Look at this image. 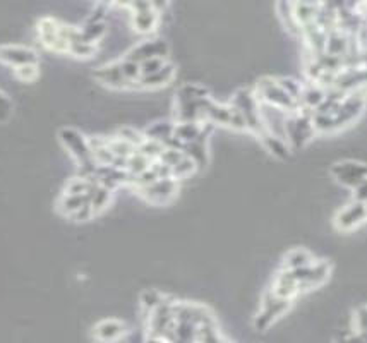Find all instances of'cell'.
Wrapping results in <instances>:
<instances>
[{"mask_svg":"<svg viewBox=\"0 0 367 343\" xmlns=\"http://www.w3.org/2000/svg\"><path fill=\"white\" fill-rule=\"evenodd\" d=\"M59 136H60V141H62L64 148L71 153L72 158L78 161L79 175L91 177L93 173H95L96 163L93 161L90 143H88L86 137L81 134L79 131H76V129H71V127L60 129Z\"/></svg>","mask_w":367,"mask_h":343,"instance_id":"obj_1","label":"cell"},{"mask_svg":"<svg viewBox=\"0 0 367 343\" xmlns=\"http://www.w3.org/2000/svg\"><path fill=\"white\" fill-rule=\"evenodd\" d=\"M313 112L298 108L285 117V141L292 148H304L313 139Z\"/></svg>","mask_w":367,"mask_h":343,"instance_id":"obj_2","label":"cell"},{"mask_svg":"<svg viewBox=\"0 0 367 343\" xmlns=\"http://www.w3.org/2000/svg\"><path fill=\"white\" fill-rule=\"evenodd\" d=\"M230 105H233L240 112L242 117H244L247 131H251L257 137L264 134L266 127L263 124V119H261V103L257 100L256 93L251 90H239L233 95Z\"/></svg>","mask_w":367,"mask_h":343,"instance_id":"obj_3","label":"cell"},{"mask_svg":"<svg viewBox=\"0 0 367 343\" xmlns=\"http://www.w3.org/2000/svg\"><path fill=\"white\" fill-rule=\"evenodd\" d=\"M256 96L261 103L275 107L278 110L285 112V114H293L298 110V103L280 88L276 79L263 78L260 79L256 86Z\"/></svg>","mask_w":367,"mask_h":343,"instance_id":"obj_4","label":"cell"},{"mask_svg":"<svg viewBox=\"0 0 367 343\" xmlns=\"http://www.w3.org/2000/svg\"><path fill=\"white\" fill-rule=\"evenodd\" d=\"M290 304H292V301L276 297L272 290H268V292L264 293L263 302H261V310L257 313V316L254 318V328H256L257 332H266L278 318H281L287 313Z\"/></svg>","mask_w":367,"mask_h":343,"instance_id":"obj_5","label":"cell"},{"mask_svg":"<svg viewBox=\"0 0 367 343\" xmlns=\"http://www.w3.org/2000/svg\"><path fill=\"white\" fill-rule=\"evenodd\" d=\"M290 272L296 277L298 290L304 292V290L316 289V286L325 284L326 278L330 277V272H332V266H330L328 261H313V263L304 266V268L290 269Z\"/></svg>","mask_w":367,"mask_h":343,"instance_id":"obj_6","label":"cell"},{"mask_svg":"<svg viewBox=\"0 0 367 343\" xmlns=\"http://www.w3.org/2000/svg\"><path fill=\"white\" fill-rule=\"evenodd\" d=\"M332 175L345 187L357 189L366 184V165L356 160H342L333 163Z\"/></svg>","mask_w":367,"mask_h":343,"instance_id":"obj_7","label":"cell"},{"mask_svg":"<svg viewBox=\"0 0 367 343\" xmlns=\"http://www.w3.org/2000/svg\"><path fill=\"white\" fill-rule=\"evenodd\" d=\"M126 7L132 11V26L138 33L148 35L155 31L160 12L155 11L153 2H132L126 4Z\"/></svg>","mask_w":367,"mask_h":343,"instance_id":"obj_8","label":"cell"},{"mask_svg":"<svg viewBox=\"0 0 367 343\" xmlns=\"http://www.w3.org/2000/svg\"><path fill=\"white\" fill-rule=\"evenodd\" d=\"M59 24L60 21L54 18H43L38 23V38L42 45L48 50L55 52V54H67L69 50V43L66 40L60 38L59 35Z\"/></svg>","mask_w":367,"mask_h":343,"instance_id":"obj_9","label":"cell"},{"mask_svg":"<svg viewBox=\"0 0 367 343\" xmlns=\"http://www.w3.org/2000/svg\"><path fill=\"white\" fill-rule=\"evenodd\" d=\"M177 180L173 179H158L153 184L146 185V187L138 189V192L148 203L151 204H167L175 197L177 194Z\"/></svg>","mask_w":367,"mask_h":343,"instance_id":"obj_10","label":"cell"},{"mask_svg":"<svg viewBox=\"0 0 367 343\" xmlns=\"http://www.w3.org/2000/svg\"><path fill=\"white\" fill-rule=\"evenodd\" d=\"M366 220V203L361 201H352L350 204H346L345 208H342L340 211L334 216V227L342 232H352L359 225L364 223Z\"/></svg>","mask_w":367,"mask_h":343,"instance_id":"obj_11","label":"cell"},{"mask_svg":"<svg viewBox=\"0 0 367 343\" xmlns=\"http://www.w3.org/2000/svg\"><path fill=\"white\" fill-rule=\"evenodd\" d=\"M364 81H366L364 66L344 67L337 76H334L332 88H334V90H338L340 93H344V95H350V93L364 90Z\"/></svg>","mask_w":367,"mask_h":343,"instance_id":"obj_12","label":"cell"},{"mask_svg":"<svg viewBox=\"0 0 367 343\" xmlns=\"http://www.w3.org/2000/svg\"><path fill=\"white\" fill-rule=\"evenodd\" d=\"M93 78L98 81V83H102L103 86L114 88V90H134V84H131L124 78L120 62H112L107 64V66L95 69Z\"/></svg>","mask_w":367,"mask_h":343,"instance_id":"obj_13","label":"cell"},{"mask_svg":"<svg viewBox=\"0 0 367 343\" xmlns=\"http://www.w3.org/2000/svg\"><path fill=\"white\" fill-rule=\"evenodd\" d=\"M0 62L12 66L14 69L38 64V54L33 48L21 45H2L0 47Z\"/></svg>","mask_w":367,"mask_h":343,"instance_id":"obj_14","label":"cell"},{"mask_svg":"<svg viewBox=\"0 0 367 343\" xmlns=\"http://www.w3.org/2000/svg\"><path fill=\"white\" fill-rule=\"evenodd\" d=\"M168 55V45L167 42L163 40L156 38V40H146V42H141L139 45H136L134 48L127 52L126 60H131V62L141 64L143 60L153 59V57H160L165 59Z\"/></svg>","mask_w":367,"mask_h":343,"instance_id":"obj_15","label":"cell"},{"mask_svg":"<svg viewBox=\"0 0 367 343\" xmlns=\"http://www.w3.org/2000/svg\"><path fill=\"white\" fill-rule=\"evenodd\" d=\"M209 124H203V131L201 134L197 136L196 141L192 143H187L182 146V153L185 158H189L192 163L196 165V168H203L206 167L209 161L208 155V137H209Z\"/></svg>","mask_w":367,"mask_h":343,"instance_id":"obj_16","label":"cell"},{"mask_svg":"<svg viewBox=\"0 0 367 343\" xmlns=\"http://www.w3.org/2000/svg\"><path fill=\"white\" fill-rule=\"evenodd\" d=\"M173 78H175V66L167 62L160 71L148 76H141L138 83H136V88H141V90H156V88L167 86L168 83H172Z\"/></svg>","mask_w":367,"mask_h":343,"instance_id":"obj_17","label":"cell"},{"mask_svg":"<svg viewBox=\"0 0 367 343\" xmlns=\"http://www.w3.org/2000/svg\"><path fill=\"white\" fill-rule=\"evenodd\" d=\"M269 290H272L276 297L287 298V301H293V298L301 293L296 277H293V273L290 272V269H281V272L276 274L275 284H273Z\"/></svg>","mask_w":367,"mask_h":343,"instance_id":"obj_18","label":"cell"},{"mask_svg":"<svg viewBox=\"0 0 367 343\" xmlns=\"http://www.w3.org/2000/svg\"><path fill=\"white\" fill-rule=\"evenodd\" d=\"M350 40H352V36L346 35L345 31L340 30V28H334V30L326 33L325 54L345 59L346 55H349V50H350Z\"/></svg>","mask_w":367,"mask_h":343,"instance_id":"obj_19","label":"cell"},{"mask_svg":"<svg viewBox=\"0 0 367 343\" xmlns=\"http://www.w3.org/2000/svg\"><path fill=\"white\" fill-rule=\"evenodd\" d=\"M301 35L304 36L305 43H308L310 55L313 57H318V55L325 54V47H326V33L318 26L316 23L305 24V26L301 28Z\"/></svg>","mask_w":367,"mask_h":343,"instance_id":"obj_20","label":"cell"},{"mask_svg":"<svg viewBox=\"0 0 367 343\" xmlns=\"http://www.w3.org/2000/svg\"><path fill=\"white\" fill-rule=\"evenodd\" d=\"M124 335H126V326H124V322L115 320L102 321L95 328V338L100 343H114Z\"/></svg>","mask_w":367,"mask_h":343,"instance_id":"obj_21","label":"cell"},{"mask_svg":"<svg viewBox=\"0 0 367 343\" xmlns=\"http://www.w3.org/2000/svg\"><path fill=\"white\" fill-rule=\"evenodd\" d=\"M325 96H326V91L322 90L321 86L310 83L308 86L302 88L301 98H298V108H305V110L314 112V108L325 100Z\"/></svg>","mask_w":367,"mask_h":343,"instance_id":"obj_22","label":"cell"},{"mask_svg":"<svg viewBox=\"0 0 367 343\" xmlns=\"http://www.w3.org/2000/svg\"><path fill=\"white\" fill-rule=\"evenodd\" d=\"M260 139H261V143H263V146L268 149L273 156H276L278 160L289 158L290 146L284 137L272 134V132H264L263 136H260Z\"/></svg>","mask_w":367,"mask_h":343,"instance_id":"obj_23","label":"cell"},{"mask_svg":"<svg viewBox=\"0 0 367 343\" xmlns=\"http://www.w3.org/2000/svg\"><path fill=\"white\" fill-rule=\"evenodd\" d=\"M318 9H320V4H305V2L292 4L293 21H296L298 28L314 23V19H316V14H318Z\"/></svg>","mask_w":367,"mask_h":343,"instance_id":"obj_24","label":"cell"},{"mask_svg":"<svg viewBox=\"0 0 367 343\" xmlns=\"http://www.w3.org/2000/svg\"><path fill=\"white\" fill-rule=\"evenodd\" d=\"M112 201V191L110 189L103 187V185L96 184L95 187L88 192V203H90L91 209H93V215H98L102 213Z\"/></svg>","mask_w":367,"mask_h":343,"instance_id":"obj_25","label":"cell"},{"mask_svg":"<svg viewBox=\"0 0 367 343\" xmlns=\"http://www.w3.org/2000/svg\"><path fill=\"white\" fill-rule=\"evenodd\" d=\"M209 96V91L201 84L187 83L184 86L179 88L175 96V103H189V102H199Z\"/></svg>","mask_w":367,"mask_h":343,"instance_id":"obj_26","label":"cell"},{"mask_svg":"<svg viewBox=\"0 0 367 343\" xmlns=\"http://www.w3.org/2000/svg\"><path fill=\"white\" fill-rule=\"evenodd\" d=\"M201 131H203V124L199 122H175L173 137L184 146V144L196 141L197 136L201 134Z\"/></svg>","mask_w":367,"mask_h":343,"instance_id":"obj_27","label":"cell"},{"mask_svg":"<svg viewBox=\"0 0 367 343\" xmlns=\"http://www.w3.org/2000/svg\"><path fill=\"white\" fill-rule=\"evenodd\" d=\"M173 127H175V122H170V120H158V122L151 124L144 132V137L148 139H155L158 143H167L170 137H173Z\"/></svg>","mask_w":367,"mask_h":343,"instance_id":"obj_28","label":"cell"},{"mask_svg":"<svg viewBox=\"0 0 367 343\" xmlns=\"http://www.w3.org/2000/svg\"><path fill=\"white\" fill-rule=\"evenodd\" d=\"M314 261L313 254L305 249H292L285 254L284 257V268L281 269H298V268H304V266L310 264Z\"/></svg>","mask_w":367,"mask_h":343,"instance_id":"obj_29","label":"cell"},{"mask_svg":"<svg viewBox=\"0 0 367 343\" xmlns=\"http://www.w3.org/2000/svg\"><path fill=\"white\" fill-rule=\"evenodd\" d=\"M96 182L95 177H74L71 179L69 182L66 184V189H64V194H72V196H84L91 191Z\"/></svg>","mask_w":367,"mask_h":343,"instance_id":"obj_30","label":"cell"},{"mask_svg":"<svg viewBox=\"0 0 367 343\" xmlns=\"http://www.w3.org/2000/svg\"><path fill=\"white\" fill-rule=\"evenodd\" d=\"M105 31H107V26L105 23H90L86 21L83 28H79V40L84 43H91V45H96L100 40L103 38Z\"/></svg>","mask_w":367,"mask_h":343,"instance_id":"obj_31","label":"cell"},{"mask_svg":"<svg viewBox=\"0 0 367 343\" xmlns=\"http://www.w3.org/2000/svg\"><path fill=\"white\" fill-rule=\"evenodd\" d=\"M88 203V194L84 196H72V194H64L59 201V211L66 216H74L79 211V208H83Z\"/></svg>","mask_w":367,"mask_h":343,"instance_id":"obj_32","label":"cell"},{"mask_svg":"<svg viewBox=\"0 0 367 343\" xmlns=\"http://www.w3.org/2000/svg\"><path fill=\"white\" fill-rule=\"evenodd\" d=\"M107 144H108V148H110L112 155H114L115 158L127 160L129 156L134 155V153H136V148L131 146V144L126 143L124 139H120L119 136L107 137Z\"/></svg>","mask_w":367,"mask_h":343,"instance_id":"obj_33","label":"cell"},{"mask_svg":"<svg viewBox=\"0 0 367 343\" xmlns=\"http://www.w3.org/2000/svg\"><path fill=\"white\" fill-rule=\"evenodd\" d=\"M194 343H225L220 337L216 322L213 325H199L196 328V342Z\"/></svg>","mask_w":367,"mask_h":343,"instance_id":"obj_34","label":"cell"},{"mask_svg":"<svg viewBox=\"0 0 367 343\" xmlns=\"http://www.w3.org/2000/svg\"><path fill=\"white\" fill-rule=\"evenodd\" d=\"M149 167H151V161H149L146 156H143L138 151H136L134 155L129 156L126 161V172L132 177H138L139 173L146 172Z\"/></svg>","mask_w":367,"mask_h":343,"instance_id":"obj_35","label":"cell"},{"mask_svg":"<svg viewBox=\"0 0 367 343\" xmlns=\"http://www.w3.org/2000/svg\"><path fill=\"white\" fill-rule=\"evenodd\" d=\"M165 301L163 293H160L158 290H144L141 293V308H143V313L146 314L144 318H148V314L151 313L153 309H156L161 302Z\"/></svg>","mask_w":367,"mask_h":343,"instance_id":"obj_36","label":"cell"},{"mask_svg":"<svg viewBox=\"0 0 367 343\" xmlns=\"http://www.w3.org/2000/svg\"><path fill=\"white\" fill-rule=\"evenodd\" d=\"M163 144L158 143V141L155 139H148V137H144L143 143L139 144V148L136 149V151L141 153L143 156H146L149 161H155L160 158V155L163 153Z\"/></svg>","mask_w":367,"mask_h":343,"instance_id":"obj_37","label":"cell"},{"mask_svg":"<svg viewBox=\"0 0 367 343\" xmlns=\"http://www.w3.org/2000/svg\"><path fill=\"white\" fill-rule=\"evenodd\" d=\"M196 170V165L192 163L189 158H184L180 161H177L175 165L172 167V172H170V177L173 180H182V179H187L189 175H192Z\"/></svg>","mask_w":367,"mask_h":343,"instance_id":"obj_38","label":"cell"},{"mask_svg":"<svg viewBox=\"0 0 367 343\" xmlns=\"http://www.w3.org/2000/svg\"><path fill=\"white\" fill-rule=\"evenodd\" d=\"M96 50H98V47L96 45L84 43L81 42V40H78V42L69 43V50H67V54L74 55V57H79V59H90L96 54Z\"/></svg>","mask_w":367,"mask_h":343,"instance_id":"obj_39","label":"cell"},{"mask_svg":"<svg viewBox=\"0 0 367 343\" xmlns=\"http://www.w3.org/2000/svg\"><path fill=\"white\" fill-rule=\"evenodd\" d=\"M276 83L280 84L281 90L287 93L290 98H293L298 103V98H301L302 88H304V86H302V84L298 83L297 79H293V78H278Z\"/></svg>","mask_w":367,"mask_h":343,"instance_id":"obj_40","label":"cell"},{"mask_svg":"<svg viewBox=\"0 0 367 343\" xmlns=\"http://www.w3.org/2000/svg\"><path fill=\"white\" fill-rule=\"evenodd\" d=\"M120 69H122L124 78H126L131 84H134V88H136V83H138V79L141 78L139 64L124 59V60H120Z\"/></svg>","mask_w":367,"mask_h":343,"instance_id":"obj_41","label":"cell"},{"mask_svg":"<svg viewBox=\"0 0 367 343\" xmlns=\"http://www.w3.org/2000/svg\"><path fill=\"white\" fill-rule=\"evenodd\" d=\"M117 136H119L120 139L126 141V143L131 144V146H134L136 149H138L139 144L144 141V134H141L139 131H136V129H132V127L120 129L119 134H117Z\"/></svg>","mask_w":367,"mask_h":343,"instance_id":"obj_42","label":"cell"},{"mask_svg":"<svg viewBox=\"0 0 367 343\" xmlns=\"http://www.w3.org/2000/svg\"><path fill=\"white\" fill-rule=\"evenodd\" d=\"M184 158V153L180 151V149H175V148H165L163 153L160 155V161L161 163L168 165V167H173V165L177 163V161H180Z\"/></svg>","mask_w":367,"mask_h":343,"instance_id":"obj_43","label":"cell"},{"mask_svg":"<svg viewBox=\"0 0 367 343\" xmlns=\"http://www.w3.org/2000/svg\"><path fill=\"white\" fill-rule=\"evenodd\" d=\"M165 59H160V57H153V59H148V60H143V62L139 64V69H141V76H148V74H153V72L160 71L161 67L165 66Z\"/></svg>","mask_w":367,"mask_h":343,"instance_id":"obj_44","label":"cell"},{"mask_svg":"<svg viewBox=\"0 0 367 343\" xmlns=\"http://www.w3.org/2000/svg\"><path fill=\"white\" fill-rule=\"evenodd\" d=\"M16 76H18L19 81H24V83H31L38 78V64H31V66H23L16 69Z\"/></svg>","mask_w":367,"mask_h":343,"instance_id":"obj_45","label":"cell"},{"mask_svg":"<svg viewBox=\"0 0 367 343\" xmlns=\"http://www.w3.org/2000/svg\"><path fill=\"white\" fill-rule=\"evenodd\" d=\"M12 115V103L11 100L0 91V122H6L9 120V117Z\"/></svg>","mask_w":367,"mask_h":343,"instance_id":"obj_46","label":"cell"},{"mask_svg":"<svg viewBox=\"0 0 367 343\" xmlns=\"http://www.w3.org/2000/svg\"><path fill=\"white\" fill-rule=\"evenodd\" d=\"M91 216H95V215H93V209H91L90 203H86V204L83 206V208H79V211L76 213L74 216H72V220H76V221H86V220H90Z\"/></svg>","mask_w":367,"mask_h":343,"instance_id":"obj_47","label":"cell"},{"mask_svg":"<svg viewBox=\"0 0 367 343\" xmlns=\"http://www.w3.org/2000/svg\"><path fill=\"white\" fill-rule=\"evenodd\" d=\"M366 184L364 185H359L357 189H354V192H356V196H354V201H361V203H366Z\"/></svg>","mask_w":367,"mask_h":343,"instance_id":"obj_48","label":"cell"},{"mask_svg":"<svg viewBox=\"0 0 367 343\" xmlns=\"http://www.w3.org/2000/svg\"><path fill=\"white\" fill-rule=\"evenodd\" d=\"M342 343H364V335L354 333L349 338H345V340H342Z\"/></svg>","mask_w":367,"mask_h":343,"instance_id":"obj_49","label":"cell"}]
</instances>
